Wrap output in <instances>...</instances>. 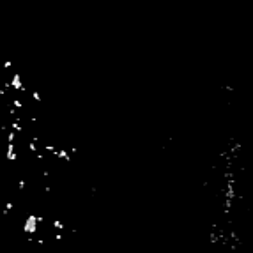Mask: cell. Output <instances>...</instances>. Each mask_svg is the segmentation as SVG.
Wrapping results in <instances>:
<instances>
[{
    "mask_svg": "<svg viewBox=\"0 0 253 253\" xmlns=\"http://www.w3.org/2000/svg\"><path fill=\"white\" fill-rule=\"evenodd\" d=\"M37 223H39V216L36 214H28L25 223H23V234L27 236H34L37 232Z\"/></svg>",
    "mask_w": 253,
    "mask_h": 253,
    "instance_id": "6da1fadb",
    "label": "cell"
},
{
    "mask_svg": "<svg viewBox=\"0 0 253 253\" xmlns=\"http://www.w3.org/2000/svg\"><path fill=\"white\" fill-rule=\"evenodd\" d=\"M11 66H13V64H11V60H5V62H4V69H9Z\"/></svg>",
    "mask_w": 253,
    "mask_h": 253,
    "instance_id": "4fadbf2b",
    "label": "cell"
},
{
    "mask_svg": "<svg viewBox=\"0 0 253 253\" xmlns=\"http://www.w3.org/2000/svg\"><path fill=\"white\" fill-rule=\"evenodd\" d=\"M52 225H53V228H57V230H64V228H66V225H64L60 220H53V223H52Z\"/></svg>",
    "mask_w": 253,
    "mask_h": 253,
    "instance_id": "8992f818",
    "label": "cell"
},
{
    "mask_svg": "<svg viewBox=\"0 0 253 253\" xmlns=\"http://www.w3.org/2000/svg\"><path fill=\"white\" fill-rule=\"evenodd\" d=\"M9 83H11V89H14V90H23V92H25V87H23V81H21L20 73H14L13 80L9 81Z\"/></svg>",
    "mask_w": 253,
    "mask_h": 253,
    "instance_id": "7a4b0ae2",
    "label": "cell"
},
{
    "mask_svg": "<svg viewBox=\"0 0 253 253\" xmlns=\"http://www.w3.org/2000/svg\"><path fill=\"white\" fill-rule=\"evenodd\" d=\"M32 97H34V99H36L37 103H39V101H41V96H39V94H37V90H34V92H32Z\"/></svg>",
    "mask_w": 253,
    "mask_h": 253,
    "instance_id": "8fae6325",
    "label": "cell"
},
{
    "mask_svg": "<svg viewBox=\"0 0 253 253\" xmlns=\"http://www.w3.org/2000/svg\"><path fill=\"white\" fill-rule=\"evenodd\" d=\"M14 138H16V131H9V134H7V142H9V144H14Z\"/></svg>",
    "mask_w": 253,
    "mask_h": 253,
    "instance_id": "ba28073f",
    "label": "cell"
},
{
    "mask_svg": "<svg viewBox=\"0 0 253 253\" xmlns=\"http://www.w3.org/2000/svg\"><path fill=\"white\" fill-rule=\"evenodd\" d=\"M13 209H14V204H13V202H5V209H4V213H2V214H9Z\"/></svg>",
    "mask_w": 253,
    "mask_h": 253,
    "instance_id": "52a82bcc",
    "label": "cell"
},
{
    "mask_svg": "<svg viewBox=\"0 0 253 253\" xmlns=\"http://www.w3.org/2000/svg\"><path fill=\"white\" fill-rule=\"evenodd\" d=\"M28 149H30L32 152H37V145H36V142H30V144H28Z\"/></svg>",
    "mask_w": 253,
    "mask_h": 253,
    "instance_id": "30bf717a",
    "label": "cell"
},
{
    "mask_svg": "<svg viewBox=\"0 0 253 253\" xmlns=\"http://www.w3.org/2000/svg\"><path fill=\"white\" fill-rule=\"evenodd\" d=\"M25 186H27V182H25V181L21 179V181L18 182V188H20V189H25Z\"/></svg>",
    "mask_w": 253,
    "mask_h": 253,
    "instance_id": "7c38bea8",
    "label": "cell"
},
{
    "mask_svg": "<svg viewBox=\"0 0 253 253\" xmlns=\"http://www.w3.org/2000/svg\"><path fill=\"white\" fill-rule=\"evenodd\" d=\"M57 156H59V158H62V160H66V161H71V158H69V152H67V150H64V149H59V150H57Z\"/></svg>",
    "mask_w": 253,
    "mask_h": 253,
    "instance_id": "5b68a950",
    "label": "cell"
},
{
    "mask_svg": "<svg viewBox=\"0 0 253 253\" xmlns=\"http://www.w3.org/2000/svg\"><path fill=\"white\" fill-rule=\"evenodd\" d=\"M5 158H7V161H16L18 160V152H16V149H14V144H9V145H7Z\"/></svg>",
    "mask_w": 253,
    "mask_h": 253,
    "instance_id": "3957f363",
    "label": "cell"
},
{
    "mask_svg": "<svg viewBox=\"0 0 253 253\" xmlns=\"http://www.w3.org/2000/svg\"><path fill=\"white\" fill-rule=\"evenodd\" d=\"M13 106L14 108H23V101H21V99H13Z\"/></svg>",
    "mask_w": 253,
    "mask_h": 253,
    "instance_id": "9c48e42d",
    "label": "cell"
},
{
    "mask_svg": "<svg viewBox=\"0 0 253 253\" xmlns=\"http://www.w3.org/2000/svg\"><path fill=\"white\" fill-rule=\"evenodd\" d=\"M11 129H13V131H16V133H23V126H21L18 120L11 122Z\"/></svg>",
    "mask_w": 253,
    "mask_h": 253,
    "instance_id": "277c9868",
    "label": "cell"
}]
</instances>
